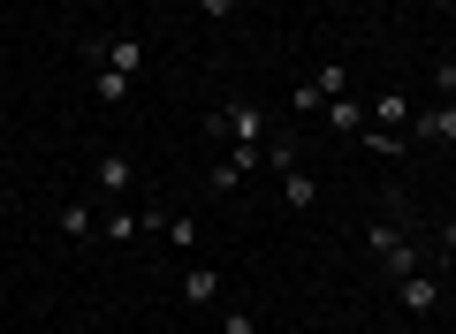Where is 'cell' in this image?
I'll list each match as a JSON object with an SVG mask.
<instances>
[{
	"label": "cell",
	"mask_w": 456,
	"mask_h": 334,
	"mask_svg": "<svg viewBox=\"0 0 456 334\" xmlns=\"http://www.w3.org/2000/svg\"><path fill=\"white\" fill-rule=\"evenodd\" d=\"M206 129H213L221 144H274V122H266V107H251V99H228V107H213Z\"/></svg>",
	"instance_id": "1"
},
{
	"label": "cell",
	"mask_w": 456,
	"mask_h": 334,
	"mask_svg": "<svg viewBox=\"0 0 456 334\" xmlns=\"http://www.w3.org/2000/svg\"><path fill=\"white\" fill-rule=\"evenodd\" d=\"M365 251L380 258V273H388V281L419 273V236H411V228H395V221H373V228H365Z\"/></svg>",
	"instance_id": "2"
},
{
	"label": "cell",
	"mask_w": 456,
	"mask_h": 334,
	"mask_svg": "<svg viewBox=\"0 0 456 334\" xmlns=\"http://www.w3.org/2000/svg\"><path fill=\"white\" fill-rule=\"evenodd\" d=\"M92 69H122V77H137L145 69V38H130V31H114V38H92Z\"/></svg>",
	"instance_id": "3"
},
{
	"label": "cell",
	"mask_w": 456,
	"mask_h": 334,
	"mask_svg": "<svg viewBox=\"0 0 456 334\" xmlns=\"http://www.w3.org/2000/svg\"><path fill=\"white\" fill-rule=\"evenodd\" d=\"M411 137H419V144H441V152H456V99L419 107V114H411Z\"/></svg>",
	"instance_id": "4"
},
{
	"label": "cell",
	"mask_w": 456,
	"mask_h": 334,
	"mask_svg": "<svg viewBox=\"0 0 456 334\" xmlns=\"http://www.w3.org/2000/svg\"><path fill=\"white\" fill-rule=\"evenodd\" d=\"M411 114H419V107H411L403 92H373V99H365V122H373V129H403V137H411Z\"/></svg>",
	"instance_id": "5"
},
{
	"label": "cell",
	"mask_w": 456,
	"mask_h": 334,
	"mask_svg": "<svg viewBox=\"0 0 456 334\" xmlns=\"http://www.w3.org/2000/svg\"><path fill=\"white\" fill-rule=\"evenodd\" d=\"M395 304H403L411 319H426L441 304V281H434V273H403V281H395Z\"/></svg>",
	"instance_id": "6"
},
{
	"label": "cell",
	"mask_w": 456,
	"mask_h": 334,
	"mask_svg": "<svg viewBox=\"0 0 456 334\" xmlns=\"http://www.w3.org/2000/svg\"><path fill=\"white\" fill-rule=\"evenodd\" d=\"M183 304H198V312H213V304H221V266H206V258H198V266L183 273Z\"/></svg>",
	"instance_id": "7"
},
{
	"label": "cell",
	"mask_w": 456,
	"mask_h": 334,
	"mask_svg": "<svg viewBox=\"0 0 456 334\" xmlns=\"http://www.w3.org/2000/svg\"><path fill=\"white\" fill-rule=\"evenodd\" d=\"M327 129H335V137H358V129H365V99L358 92H342V99H327Z\"/></svg>",
	"instance_id": "8"
},
{
	"label": "cell",
	"mask_w": 456,
	"mask_h": 334,
	"mask_svg": "<svg viewBox=\"0 0 456 334\" xmlns=\"http://www.w3.org/2000/svg\"><path fill=\"white\" fill-rule=\"evenodd\" d=\"M281 198H289L297 213H312V206H320V183H312V167H305V159H289V167H281Z\"/></svg>",
	"instance_id": "9"
},
{
	"label": "cell",
	"mask_w": 456,
	"mask_h": 334,
	"mask_svg": "<svg viewBox=\"0 0 456 334\" xmlns=\"http://www.w3.org/2000/svg\"><path fill=\"white\" fill-rule=\"evenodd\" d=\"M53 228H61L69 243H92V236H99V213H92V198H69V206H61V221H53Z\"/></svg>",
	"instance_id": "10"
},
{
	"label": "cell",
	"mask_w": 456,
	"mask_h": 334,
	"mask_svg": "<svg viewBox=\"0 0 456 334\" xmlns=\"http://www.w3.org/2000/svg\"><path fill=\"white\" fill-rule=\"evenodd\" d=\"M130 183H137V167H130L122 152L99 159V191H107V206H122V198H130Z\"/></svg>",
	"instance_id": "11"
},
{
	"label": "cell",
	"mask_w": 456,
	"mask_h": 334,
	"mask_svg": "<svg viewBox=\"0 0 456 334\" xmlns=\"http://www.w3.org/2000/svg\"><path fill=\"white\" fill-rule=\"evenodd\" d=\"M92 92H99V107H122V99L137 92V77H122V69H92Z\"/></svg>",
	"instance_id": "12"
},
{
	"label": "cell",
	"mask_w": 456,
	"mask_h": 334,
	"mask_svg": "<svg viewBox=\"0 0 456 334\" xmlns=\"http://www.w3.org/2000/svg\"><path fill=\"white\" fill-rule=\"evenodd\" d=\"M312 84H320L327 99H342V92H350V61H320V69H312Z\"/></svg>",
	"instance_id": "13"
},
{
	"label": "cell",
	"mask_w": 456,
	"mask_h": 334,
	"mask_svg": "<svg viewBox=\"0 0 456 334\" xmlns=\"http://www.w3.org/2000/svg\"><path fill=\"white\" fill-rule=\"evenodd\" d=\"M320 107H327V92H320L312 77H305V84H289V114H320Z\"/></svg>",
	"instance_id": "14"
},
{
	"label": "cell",
	"mask_w": 456,
	"mask_h": 334,
	"mask_svg": "<svg viewBox=\"0 0 456 334\" xmlns=\"http://www.w3.org/2000/svg\"><path fill=\"white\" fill-rule=\"evenodd\" d=\"M167 243H175V251H198V221H191V213H175V221H167Z\"/></svg>",
	"instance_id": "15"
},
{
	"label": "cell",
	"mask_w": 456,
	"mask_h": 334,
	"mask_svg": "<svg viewBox=\"0 0 456 334\" xmlns=\"http://www.w3.org/2000/svg\"><path fill=\"white\" fill-rule=\"evenodd\" d=\"M434 99H456V53H441V61H434Z\"/></svg>",
	"instance_id": "16"
},
{
	"label": "cell",
	"mask_w": 456,
	"mask_h": 334,
	"mask_svg": "<svg viewBox=\"0 0 456 334\" xmlns=\"http://www.w3.org/2000/svg\"><path fill=\"white\" fill-rule=\"evenodd\" d=\"M221 334H259V319H251L244 304H228V312H221Z\"/></svg>",
	"instance_id": "17"
},
{
	"label": "cell",
	"mask_w": 456,
	"mask_h": 334,
	"mask_svg": "<svg viewBox=\"0 0 456 334\" xmlns=\"http://www.w3.org/2000/svg\"><path fill=\"white\" fill-rule=\"evenodd\" d=\"M198 8H206L213 23H228V16H236V0H198Z\"/></svg>",
	"instance_id": "18"
},
{
	"label": "cell",
	"mask_w": 456,
	"mask_h": 334,
	"mask_svg": "<svg viewBox=\"0 0 456 334\" xmlns=\"http://www.w3.org/2000/svg\"><path fill=\"white\" fill-rule=\"evenodd\" d=\"M327 8H358V0H327Z\"/></svg>",
	"instance_id": "19"
},
{
	"label": "cell",
	"mask_w": 456,
	"mask_h": 334,
	"mask_svg": "<svg viewBox=\"0 0 456 334\" xmlns=\"http://www.w3.org/2000/svg\"><path fill=\"white\" fill-rule=\"evenodd\" d=\"M69 8H99V0H69Z\"/></svg>",
	"instance_id": "20"
}]
</instances>
